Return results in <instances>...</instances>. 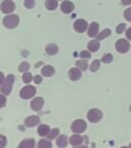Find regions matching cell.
I'll use <instances>...</instances> for the list:
<instances>
[{
  "label": "cell",
  "instance_id": "obj_1",
  "mask_svg": "<svg viewBox=\"0 0 131 148\" xmlns=\"http://www.w3.org/2000/svg\"><path fill=\"white\" fill-rule=\"evenodd\" d=\"M14 82V76L12 74H9L8 76L5 78V80L2 82V86H1V92H2V94L9 95L10 92H12Z\"/></svg>",
  "mask_w": 131,
  "mask_h": 148
},
{
  "label": "cell",
  "instance_id": "obj_2",
  "mask_svg": "<svg viewBox=\"0 0 131 148\" xmlns=\"http://www.w3.org/2000/svg\"><path fill=\"white\" fill-rule=\"evenodd\" d=\"M18 22H20V18L16 14H10L3 18V25L8 29L16 28L18 25Z\"/></svg>",
  "mask_w": 131,
  "mask_h": 148
},
{
  "label": "cell",
  "instance_id": "obj_3",
  "mask_svg": "<svg viewBox=\"0 0 131 148\" xmlns=\"http://www.w3.org/2000/svg\"><path fill=\"white\" fill-rule=\"evenodd\" d=\"M86 123L84 120L82 119H77L75 120L71 125V130L73 131L74 133H76V134H80V133L84 132L86 130Z\"/></svg>",
  "mask_w": 131,
  "mask_h": 148
},
{
  "label": "cell",
  "instance_id": "obj_4",
  "mask_svg": "<svg viewBox=\"0 0 131 148\" xmlns=\"http://www.w3.org/2000/svg\"><path fill=\"white\" fill-rule=\"evenodd\" d=\"M102 117V113L98 109H91L87 113V118L90 123H97Z\"/></svg>",
  "mask_w": 131,
  "mask_h": 148
},
{
  "label": "cell",
  "instance_id": "obj_5",
  "mask_svg": "<svg viewBox=\"0 0 131 148\" xmlns=\"http://www.w3.org/2000/svg\"><path fill=\"white\" fill-rule=\"evenodd\" d=\"M35 94H36V88L32 86H25V88L21 90V92H20V95H21V97L23 98V99H30L33 96H35Z\"/></svg>",
  "mask_w": 131,
  "mask_h": 148
},
{
  "label": "cell",
  "instance_id": "obj_6",
  "mask_svg": "<svg viewBox=\"0 0 131 148\" xmlns=\"http://www.w3.org/2000/svg\"><path fill=\"white\" fill-rule=\"evenodd\" d=\"M116 49H117V51H119V53H125L130 49V44H129V42L127 41V40L119 39L117 41V43H116Z\"/></svg>",
  "mask_w": 131,
  "mask_h": 148
},
{
  "label": "cell",
  "instance_id": "obj_7",
  "mask_svg": "<svg viewBox=\"0 0 131 148\" xmlns=\"http://www.w3.org/2000/svg\"><path fill=\"white\" fill-rule=\"evenodd\" d=\"M14 8H16V6H14V3L12 0H5L1 4V10L4 14H10V12H14Z\"/></svg>",
  "mask_w": 131,
  "mask_h": 148
},
{
  "label": "cell",
  "instance_id": "obj_8",
  "mask_svg": "<svg viewBox=\"0 0 131 148\" xmlns=\"http://www.w3.org/2000/svg\"><path fill=\"white\" fill-rule=\"evenodd\" d=\"M87 22L85 21V20H82V18H80V20H77L75 23H74V28H75V30L78 31V32H84V31L87 29Z\"/></svg>",
  "mask_w": 131,
  "mask_h": 148
},
{
  "label": "cell",
  "instance_id": "obj_9",
  "mask_svg": "<svg viewBox=\"0 0 131 148\" xmlns=\"http://www.w3.org/2000/svg\"><path fill=\"white\" fill-rule=\"evenodd\" d=\"M43 104H44L43 98H40V97L35 98V99H33V101L31 102V108L34 111H38L42 108Z\"/></svg>",
  "mask_w": 131,
  "mask_h": 148
},
{
  "label": "cell",
  "instance_id": "obj_10",
  "mask_svg": "<svg viewBox=\"0 0 131 148\" xmlns=\"http://www.w3.org/2000/svg\"><path fill=\"white\" fill-rule=\"evenodd\" d=\"M60 8H62V12L64 14H70L74 10V4L71 1H64L60 5Z\"/></svg>",
  "mask_w": 131,
  "mask_h": 148
},
{
  "label": "cell",
  "instance_id": "obj_11",
  "mask_svg": "<svg viewBox=\"0 0 131 148\" xmlns=\"http://www.w3.org/2000/svg\"><path fill=\"white\" fill-rule=\"evenodd\" d=\"M98 29H99V25L95 22L90 24L89 29H88V36L89 37H95L98 33Z\"/></svg>",
  "mask_w": 131,
  "mask_h": 148
},
{
  "label": "cell",
  "instance_id": "obj_12",
  "mask_svg": "<svg viewBox=\"0 0 131 148\" xmlns=\"http://www.w3.org/2000/svg\"><path fill=\"white\" fill-rule=\"evenodd\" d=\"M39 121H40V119L38 116H30V117H28L27 119L25 120V125L29 127H33L38 125Z\"/></svg>",
  "mask_w": 131,
  "mask_h": 148
},
{
  "label": "cell",
  "instance_id": "obj_13",
  "mask_svg": "<svg viewBox=\"0 0 131 148\" xmlns=\"http://www.w3.org/2000/svg\"><path fill=\"white\" fill-rule=\"evenodd\" d=\"M69 77L71 80H78L81 77V71L77 68H72L69 71Z\"/></svg>",
  "mask_w": 131,
  "mask_h": 148
},
{
  "label": "cell",
  "instance_id": "obj_14",
  "mask_svg": "<svg viewBox=\"0 0 131 148\" xmlns=\"http://www.w3.org/2000/svg\"><path fill=\"white\" fill-rule=\"evenodd\" d=\"M35 146V141L33 139H27V140H24L23 142L20 143L18 147L20 148H32Z\"/></svg>",
  "mask_w": 131,
  "mask_h": 148
},
{
  "label": "cell",
  "instance_id": "obj_15",
  "mask_svg": "<svg viewBox=\"0 0 131 148\" xmlns=\"http://www.w3.org/2000/svg\"><path fill=\"white\" fill-rule=\"evenodd\" d=\"M70 143L73 146H78L83 143V138L81 136H79V135H74L70 139Z\"/></svg>",
  "mask_w": 131,
  "mask_h": 148
},
{
  "label": "cell",
  "instance_id": "obj_16",
  "mask_svg": "<svg viewBox=\"0 0 131 148\" xmlns=\"http://www.w3.org/2000/svg\"><path fill=\"white\" fill-rule=\"evenodd\" d=\"M42 74L46 77L52 76L53 74H54V69H53L52 66H49V65L48 66H45V67L42 69Z\"/></svg>",
  "mask_w": 131,
  "mask_h": 148
},
{
  "label": "cell",
  "instance_id": "obj_17",
  "mask_svg": "<svg viewBox=\"0 0 131 148\" xmlns=\"http://www.w3.org/2000/svg\"><path fill=\"white\" fill-rule=\"evenodd\" d=\"M87 47L90 51H93V53L99 49V40H92V41H90L88 43Z\"/></svg>",
  "mask_w": 131,
  "mask_h": 148
},
{
  "label": "cell",
  "instance_id": "obj_18",
  "mask_svg": "<svg viewBox=\"0 0 131 148\" xmlns=\"http://www.w3.org/2000/svg\"><path fill=\"white\" fill-rule=\"evenodd\" d=\"M58 47L55 44H48V45L46 46V53L47 55H55V53H58Z\"/></svg>",
  "mask_w": 131,
  "mask_h": 148
},
{
  "label": "cell",
  "instance_id": "obj_19",
  "mask_svg": "<svg viewBox=\"0 0 131 148\" xmlns=\"http://www.w3.org/2000/svg\"><path fill=\"white\" fill-rule=\"evenodd\" d=\"M38 135L40 136H47L49 134V127L46 125H41L39 127H38Z\"/></svg>",
  "mask_w": 131,
  "mask_h": 148
},
{
  "label": "cell",
  "instance_id": "obj_20",
  "mask_svg": "<svg viewBox=\"0 0 131 148\" xmlns=\"http://www.w3.org/2000/svg\"><path fill=\"white\" fill-rule=\"evenodd\" d=\"M68 144V138L67 136H64V135H62L58 138L56 140V145L60 146V147H66Z\"/></svg>",
  "mask_w": 131,
  "mask_h": 148
},
{
  "label": "cell",
  "instance_id": "obj_21",
  "mask_svg": "<svg viewBox=\"0 0 131 148\" xmlns=\"http://www.w3.org/2000/svg\"><path fill=\"white\" fill-rule=\"evenodd\" d=\"M45 6L49 10H54L58 7V0H46Z\"/></svg>",
  "mask_w": 131,
  "mask_h": 148
},
{
  "label": "cell",
  "instance_id": "obj_22",
  "mask_svg": "<svg viewBox=\"0 0 131 148\" xmlns=\"http://www.w3.org/2000/svg\"><path fill=\"white\" fill-rule=\"evenodd\" d=\"M110 35H111V30H110V29H105L102 32L99 33V34L97 35V40H102V39H105L106 37L110 36Z\"/></svg>",
  "mask_w": 131,
  "mask_h": 148
},
{
  "label": "cell",
  "instance_id": "obj_23",
  "mask_svg": "<svg viewBox=\"0 0 131 148\" xmlns=\"http://www.w3.org/2000/svg\"><path fill=\"white\" fill-rule=\"evenodd\" d=\"M38 147L39 148H50L52 147V144L50 143V141L47 140H40L38 143Z\"/></svg>",
  "mask_w": 131,
  "mask_h": 148
},
{
  "label": "cell",
  "instance_id": "obj_24",
  "mask_svg": "<svg viewBox=\"0 0 131 148\" xmlns=\"http://www.w3.org/2000/svg\"><path fill=\"white\" fill-rule=\"evenodd\" d=\"M99 66H100V62H99L98 60L93 61V62H92V64L90 65V70H91L92 72L97 71V70L99 69Z\"/></svg>",
  "mask_w": 131,
  "mask_h": 148
},
{
  "label": "cell",
  "instance_id": "obj_25",
  "mask_svg": "<svg viewBox=\"0 0 131 148\" xmlns=\"http://www.w3.org/2000/svg\"><path fill=\"white\" fill-rule=\"evenodd\" d=\"M29 69H30V65H29V63H27V62L21 63V65L18 66V70H20L21 72H24V73H25L26 71H28Z\"/></svg>",
  "mask_w": 131,
  "mask_h": 148
},
{
  "label": "cell",
  "instance_id": "obj_26",
  "mask_svg": "<svg viewBox=\"0 0 131 148\" xmlns=\"http://www.w3.org/2000/svg\"><path fill=\"white\" fill-rule=\"evenodd\" d=\"M76 66H78L79 69H81L82 71H85V70L87 69V67H88L87 63H86L85 61H77Z\"/></svg>",
  "mask_w": 131,
  "mask_h": 148
},
{
  "label": "cell",
  "instance_id": "obj_27",
  "mask_svg": "<svg viewBox=\"0 0 131 148\" xmlns=\"http://www.w3.org/2000/svg\"><path fill=\"white\" fill-rule=\"evenodd\" d=\"M58 133H60V130L58 129H53L51 132H49V134L47 135V138H48V140H52V139H54L55 137L58 136Z\"/></svg>",
  "mask_w": 131,
  "mask_h": 148
},
{
  "label": "cell",
  "instance_id": "obj_28",
  "mask_svg": "<svg viewBox=\"0 0 131 148\" xmlns=\"http://www.w3.org/2000/svg\"><path fill=\"white\" fill-rule=\"evenodd\" d=\"M101 61L104 63H106V64H109V63H111L113 61V56L111 55V53H107V55H105L104 57H102Z\"/></svg>",
  "mask_w": 131,
  "mask_h": 148
},
{
  "label": "cell",
  "instance_id": "obj_29",
  "mask_svg": "<svg viewBox=\"0 0 131 148\" xmlns=\"http://www.w3.org/2000/svg\"><path fill=\"white\" fill-rule=\"evenodd\" d=\"M23 80H24V82H25V83L31 82V80H32V75H31V73L25 72V74L23 75Z\"/></svg>",
  "mask_w": 131,
  "mask_h": 148
},
{
  "label": "cell",
  "instance_id": "obj_30",
  "mask_svg": "<svg viewBox=\"0 0 131 148\" xmlns=\"http://www.w3.org/2000/svg\"><path fill=\"white\" fill-rule=\"evenodd\" d=\"M35 5L34 0H25V6L27 8H33Z\"/></svg>",
  "mask_w": 131,
  "mask_h": 148
},
{
  "label": "cell",
  "instance_id": "obj_31",
  "mask_svg": "<svg viewBox=\"0 0 131 148\" xmlns=\"http://www.w3.org/2000/svg\"><path fill=\"white\" fill-rule=\"evenodd\" d=\"M124 16H125V18H126L127 21L131 22V7H130V8H127L126 10H125Z\"/></svg>",
  "mask_w": 131,
  "mask_h": 148
},
{
  "label": "cell",
  "instance_id": "obj_32",
  "mask_svg": "<svg viewBox=\"0 0 131 148\" xmlns=\"http://www.w3.org/2000/svg\"><path fill=\"white\" fill-rule=\"evenodd\" d=\"M125 29H126V25H125V24H120V25L117 27V30L116 31H117L118 34H121V33L124 32Z\"/></svg>",
  "mask_w": 131,
  "mask_h": 148
},
{
  "label": "cell",
  "instance_id": "obj_33",
  "mask_svg": "<svg viewBox=\"0 0 131 148\" xmlns=\"http://www.w3.org/2000/svg\"><path fill=\"white\" fill-rule=\"evenodd\" d=\"M80 57L82 59H89V58H91V57H90V53H89V51H81V53H80Z\"/></svg>",
  "mask_w": 131,
  "mask_h": 148
},
{
  "label": "cell",
  "instance_id": "obj_34",
  "mask_svg": "<svg viewBox=\"0 0 131 148\" xmlns=\"http://www.w3.org/2000/svg\"><path fill=\"white\" fill-rule=\"evenodd\" d=\"M5 144H6V138L4 136H0V148H4Z\"/></svg>",
  "mask_w": 131,
  "mask_h": 148
},
{
  "label": "cell",
  "instance_id": "obj_35",
  "mask_svg": "<svg viewBox=\"0 0 131 148\" xmlns=\"http://www.w3.org/2000/svg\"><path fill=\"white\" fill-rule=\"evenodd\" d=\"M34 81L36 84H39V83L42 82V77L39 76V75H36V76L34 77Z\"/></svg>",
  "mask_w": 131,
  "mask_h": 148
},
{
  "label": "cell",
  "instance_id": "obj_36",
  "mask_svg": "<svg viewBox=\"0 0 131 148\" xmlns=\"http://www.w3.org/2000/svg\"><path fill=\"white\" fill-rule=\"evenodd\" d=\"M126 36H127V38H128L129 40H131V28H129L128 30H127Z\"/></svg>",
  "mask_w": 131,
  "mask_h": 148
},
{
  "label": "cell",
  "instance_id": "obj_37",
  "mask_svg": "<svg viewBox=\"0 0 131 148\" xmlns=\"http://www.w3.org/2000/svg\"><path fill=\"white\" fill-rule=\"evenodd\" d=\"M0 99H1V101H2L1 107H4V105H5V97H4V96H0Z\"/></svg>",
  "mask_w": 131,
  "mask_h": 148
},
{
  "label": "cell",
  "instance_id": "obj_38",
  "mask_svg": "<svg viewBox=\"0 0 131 148\" xmlns=\"http://www.w3.org/2000/svg\"><path fill=\"white\" fill-rule=\"evenodd\" d=\"M122 3L125 5H129L131 4V0H122Z\"/></svg>",
  "mask_w": 131,
  "mask_h": 148
},
{
  "label": "cell",
  "instance_id": "obj_39",
  "mask_svg": "<svg viewBox=\"0 0 131 148\" xmlns=\"http://www.w3.org/2000/svg\"><path fill=\"white\" fill-rule=\"evenodd\" d=\"M4 80H5V79H4V75H3V73H1V83H2Z\"/></svg>",
  "mask_w": 131,
  "mask_h": 148
},
{
  "label": "cell",
  "instance_id": "obj_40",
  "mask_svg": "<svg viewBox=\"0 0 131 148\" xmlns=\"http://www.w3.org/2000/svg\"><path fill=\"white\" fill-rule=\"evenodd\" d=\"M42 64H43V63H42V62H40V63H37V64H36V66H35V67H36V68H38V67H39V66H40V65H42Z\"/></svg>",
  "mask_w": 131,
  "mask_h": 148
},
{
  "label": "cell",
  "instance_id": "obj_41",
  "mask_svg": "<svg viewBox=\"0 0 131 148\" xmlns=\"http://www.w3.org/2000/svg\"><path fill=\"white\" fill-rule=\"evenodd\" d=\"M130 111H131V106H130Z\"/></svg>",
  "mask_w": 131,
  "mask_h": 148
},
{
  "label": "cell",
  "instance_id": "obj_42",
  "mask_svg": "<svg viewBox=\"0 0 131 148\" xmlns=\"http://www.w3.org/2000/svg\"><path fill=\"white\" fill-rule=\"evenodd\" d=\"M130 147H131V144H130Z\"/></svg>",
  "mask_w": 131,
  "mask_h": 148
}]
</instances>
